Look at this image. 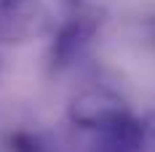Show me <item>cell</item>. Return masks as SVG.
<instances>
[{
    "label": "cell",
    "mask_w": 155,
    "mask_h": 152,
    "mask_svg": "<svg viewBox=\"0 0 155 152\" xmlns=\"http://www.w3.org/2000/svg\"><path fill=\"white\" fill-rule=\"evenodd\" d=\"M46 24L40 0H0V43H27Z\"/></svg>",
    "instance_id": "7a4b0ae2"
},
{
    "label": "cell",
    "mask_w": 155,
    "mask_h": 152,
    "mask_svg": "<svg viewBox=\"0 0 155 152\" xmlns=\"http://www.w3.org/2000/svg\"><path fill=\"white\" fill-rule=\"evenodd\" d=\"M96 30H99V21L94 16L70 19L62 30L56 32V37L51 43V51H48V67H51V72H64L67 67H72L83 56V51L91 46Z\"/></svg>",
    "instance_id": "3957f363"
},
{
    "label": "cell",
    "mask_w": 155,
    "mask_h": 152,
    "mask_svg": "<svg viewBox=\"0 0 155 152\" xmlns=\"http://www.w3.org/2000/svg\"><path fill=\"white\" fill-rule=\"evenodd\" d=\"M144 147L147 141H144L142 120L128 112L96 131L91 152H144Z\"/></svg>",
    "instance_id": "277c9868"
},
{
    "label": "cell",
    "mask_w": 155,
    "mask_h": 152,
    "mask_svg": "<svg viewBox=\"0 0 155 152\" xmlns=\"http://www.w3.org/2000/svg\"><path fill=\"white\" fill-rule=\"evenodd\" d=\"M123 115H128L123 99L115 96L112 91H107V88L80 91L70 104V120L80 128H91V131H99L107 123L118 120Z\"/></svg>",
    "instance_id": "6da1fadb"
},
{
    "label": "cell",
    "mask_w": 155,
    "mask_h": 152,
    "mask_svg": "<svg viewBox=\"0 0 155 152\" xmlns=\"http://www.w3.org/2000/svg\"><path fill=\"white\" fill-rule=\"evenodd\" d=\"M11 152H48V144L43 141V136L30 134V131H16L8 139Z\"/></svg>",
    "instance_id": "5b68a950"
}]
</instances>
